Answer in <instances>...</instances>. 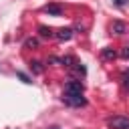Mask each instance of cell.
Returning a JSON list of instances; mask_svg holds the SVG:
<instances>
[{"label":"cell","instance_id":"cell-5","mask_svg":"<svg viewBox=\"0 0 129 129\" xmlns=\"http://www.w3.org/2000/svg\"><path fill=\"white\" fill-rule=\"evenodd\" d=\"M54 36H56L58 40H69V38L73 36V30H71V28H60V30H58Z\"/></svg>","mask_w":129,"mask_h":129},{"label":"cell","instance_id":"cell-2","mask_svg":"<svg viewBox=\"0 0 129 129\" xmlns=\"http://www.w3.org/2000/svg\"><path fill=\"white\" fill-rule=\"evenodd\" d=\"M62 101H64L67 105H73V107H83V105L87 103L83 95H62Z\"/></svg>","mask_w":129,"mask_h":129},{"label":"cell","instance_id":"cell-4","mask_svg":"<svg viewBox=\"0 0 129 129\" xmlns=\"http://www.w3.org/2000/svg\"><path fill=\"white\" fill-rule=\"evenodd\" d=\"M42 10H44L46 14H50V16H60V14H62V8H60L58 4H46Z\"/></svg>","mask_w":129,"mask_h":129},{"label":"cell","instance_id":"cell-3","mask_svg":"<svg viewBox=\"0 0 129 129\" xmlns=\"http://www.w3.org/2000/svg\"><path fill=\"white\" fill-rule=\"evenodd\" d=\"M109 127L111 129H129V119L127 117H113V119H109Z\"/></svg>","mask_w":129,"mask_h":129},{"label":"cell","instance_id":"cell-13","mask_svg":"<svg viewBox=\"0 0 129 129\" xmlns=\"http://www.w3.org/2000/svg\"><path fill=\"white\" fill-rule=\"evenodd\" d=\"M113 2H115L117 6H123V2H125V0H113Z\"/></svg>","mask_w":129,"mask_h":129},{"label":"cell","instance_id":"cell-10","mask_svg":"<svg viewBox=\"0 0 129 129\" xmlns=\"http://www.w3.org/2000/svg\"><path fill=\"white\" fill-rule=\"evenodd\" d=\"M30 69H32V71H34L36 75H40V73H42V67H40V62H38V60H34V62H30Z\"/></svg>","mask_w":129,"mask_h":129},{"label":"cell","instance_id":"cell-8","mask_svg":"<svg viewBox=\"0 0 129 129\" xmlns=\"http://www.w3.org/2000/svg\"><path fill=\"white\" fill-rule=\"evenodd\" d=\"M113 32H115V34H123V32H125V24H123L121 20H115V22H113Z\"/></svg>","mask_w":129,"mask_h":129},{"label":"cell","instance_id":"cell-9","mask_svg":"<svg viewBox=\"0 0 129 129\" xmlns=\"http://www.w3.org/2000/svg\"><path fill=\"white\" fill-rule=\"evenodd\" d=\"M24 46H26V48H36V46H38V40H36V38H28V40L24 42Z\"/></svg>","mask_w":129,"mask_h":129},{"label":"cell","instance_id":"cell-7","mask_svg":"<svg viewBox=\"0 0 129 129\" xmlns=\"http://www.w3.org/2000/svg\"><path fill=\"white\" fill-rule=\"evenodd\" d=\"M38 32H40L42 38H52V36H54V30L48 28V26H38Z\"/></svg>","mask_w":129,"mask_h":129},{"label":"cell","instance_id":"cell-12","mask_svg":"<svg viewBox=\"0 0 129 129\" xmlns=\"http://www.w3.org/2000/svg\"><path fill=\"white\" fill-rule=\"evenodd\" d=\"M121 56H123V58H129V46H123V50H121Z\"/></svg>","mask_w":129,"mask_h":129},{"label":"cell","instance_id":"cell-6","mask_svg":"<svg viewBox=\"0 0 129 129\" xmlns=\"http://www.w3.org/2000/svg\"><path fill=\"white\" fill-rule=\"evenodd\" d=\"M101 56H103V58H107V60H111V58H115V56H117V50H115V48H111V46H105V48L101 50Z\"/></svg>","mask_w":129,"mask_h":129},{"label":"cell","instance_id":"cell-14","mask_svg":"<svg viewBox=\"0 0 129 129\" xmlns=\"http://www.w3.org/2000/svg\"><path fill=\"white\" fill-rule=\"evenodd\" d=\"M48 129H58V127H48Z\"/></svg>","mask_w":129,"mask_h":129},{"label":"cell","instance_id":"cell-1","mask_svg":"<svg viewBox=\"0 0 129 129\" xmlns=\"http://www.w3.org/2000/svg\"><path fill=\"white\" fill-rule=\"evenodd\" d=\"M64 95H83V83L81 81H71L64 85Z\"/></svg>","mask_w":129,"mask_h":129},{"label":"cell","instance_id":"cell-11","mask_svg":"<svg viewBox=\"0 0 129 129\" xmlns=\"http://www.w3.org/2000/svg\"><path fill=\"white\" fill-rule=\"evenodd\" d=\"M123 87H125V89H129V71H125V73H123Z\"/></svg>","mask_w":129,"mask_h":129}]
</instances>
